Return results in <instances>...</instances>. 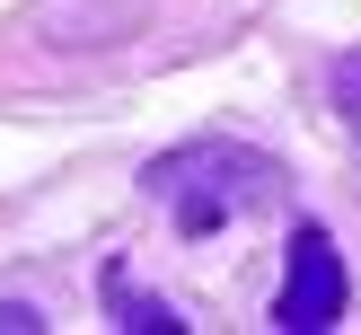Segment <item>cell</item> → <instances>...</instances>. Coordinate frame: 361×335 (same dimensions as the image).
<instances>
[{"label":"cell","mask_w":361,"mask_h":335,"mask_svg":"<svg viewBox=\"0 0 361 335\" xmlns=\"http://www.w3.org/2000/svg\"><path fill=\"white\" fill-rule=\"evenodd\" d=\"M150 194L168 203V221L185 229V238H212V229L247 221L256 203H274L282 168L264 150H238V141H194V150H176V159L150 168Z\"/></svg>","instance_id":"cell-1"},{"label":"cell","mask_w":361,"mask_h":335,"mask_svg":"<svg viewBox=\"0 0 361 335\" xmlns=\"http://www.w3.org/2000/svg\"><path fill=\"white\" fill-rule=\"evenodd\" d=\"M344 256H335V238L326 229H291V264H282V291H274V327H291V335H317V327H335L344 317Z\"/></svg>","instance_id":"cell-2"},{"label":"cell","mask_w":361,"mask_h":335,"mask_svg":"<svg viewBox=\"0 0 361 335\" xmlns=\"http://www.w3.org/2000/svg\"><path fill=\"white\" fill-rule=\"evenodd\" d=\"M106 317H115V327H141V335H176V327H185V317H176L168 300H150L123 264H106Z\"/></svg>","instance_id":"cell-3"},{"label":"cell","mask_w":361,"mask_h":335,"mask_svg":"<svg viewBox=\"0 0 361 335\" xmlns=\"http://www.w3.org/2000/svg\"><path fill=\"white\" fill-rule=\"evenodd\" d=\"M335 115H344V133L361 141V53H344V62H335Z\"/></svg>","instance_id":"cell-4"},{"label":"cell","mask_w":361,"mask_h":335,"mask_svg":"<svg viewBox=\"0 0 361 335\" xmlns=\"http://www.w3.org/2000/svg\"><path fill=\"white\" fill-rule=\"evenodd\" d=\"M27 327H44L35 309H18V300H0V335H27Z\"/></svg>","instance_id":"cell-5"}]
</instances>
